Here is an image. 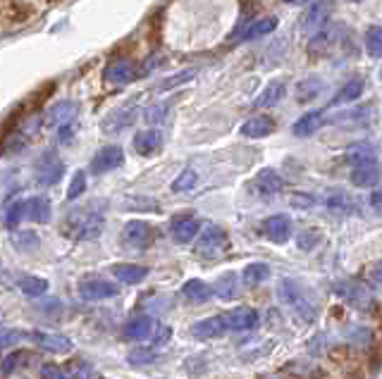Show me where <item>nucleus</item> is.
Wrapping results in <instances>:
<instances>
[{"instance_id": "1", "label": "nucleus", "mask_w": 382, "mask_h": 379, "mask_svg": "<svg viewBox=\"0 0 382 379\" xmlns=\"http://www.w3.org/2000/svg\"><path fill=\"white\" fill-rule=\"evenodd\" d=\"M277 296L282 299L284 303H287L289 308H292L294 312L301 317V319H306V322H311L315 315V306H313V301L311 299H306V294H304V289L297 284V281H292V279H284L282 284H279V289H277Z\"/></svg>"}, {"instance_id": "2", "label": "nucleus", "mask_w": 382, "mask_h": 379, "mask_svg": "<svg viewBox=\"0 0 382 379\" xmlns=\"http://www.w3.org/2000/svg\"><path fill=\"white\" fill-rule=\"evenodd\" d=\"M64 175V162L60 160V155L55 150H46L39 160H36V179L46 186H53L62 179Z\"/></svg>"}, {"instance_id": "3", "label": "nucleus", "mask_w": 382, "mask_h": 379, "mask_svg": "<svg viewBox=\"0 0 382 379\" xmlns=\"http://www.w3.org/2000/svg\"><path fill=\"white\" fill-rule=\"evenodd\" d=\"M137 105H139V100L132 98V100L122 103L120 107H115L110 115H105L103 124H101L103 132L105 134H120L122 129H127L129 124L134 122V117H137Z\"/></svg>"}, {"instance_id": "4", "label": "nucleus", "mask_w": 382, "mask_h": 379, "mask_svg": "<svg viewBox=\"0 0 382 379\" xmlns=\"http://www.w3.org/2000/svg\"><path fill=\"white\" fill-rule=\"evenodd\" d=\"M103 79L107 84L112 86H127L137 79V64L127 58H115L105 64V72H103Z\"/></svg>"}, {"instance_id": "5", "label": "nucleus", "mask_w": 382, "mask_h": 379, "mask_svg": "<svg viewBox=\"0 0 382 379\" xmlns=\"http://www.w3.org/2000/svg\"><path fill=\"white\" fill-rule=\"evenodd\" d=\"M125 162V150H122V146H103V148L96 150L94 160H91V170L96 172V175H103V172H112L117 170V167Z\"/></svg>"}, {"instance_id": "6", "label": "nucleus", "mask_w": 382, "mask_h": 379, "mask_svg": "<svg viewBox=\"0 0 382 379\" xmlns=\"http://www.w3.org/2000/svg\"><path fill=\"white\" fill-rule=\"evenodd\" d=\"M36 10L26 0H0V17H5L12 24H21L34 17Z\"/></svg>"}, {"instance_id": "7", "label": "nucleus", "mask_w": 382, "mask_h": 379, "mask_svg": "<svg viewBox=\"0 0 382 379\" xmlns=\"http://www.w3.org/2000/svg\"><path fill=\"white\" fill-rule=\"evenodd\" d=\"M163 146V134L158 129H141V132L134 136V150L144 158H150L155 155Z\"/></svg>"}, {"instance_id": "8", "label": "nucleus", "mask_w": 382, "mask_h": 379, "mask_svg": "<svg viewBox=\"0 0 382 379\" xmlns=\"http://www.w3.org/2000/svg\"><path fill=\"white\" fill-rule=\"evenodd\" d=\"M263 234L275 243H284L292 234V222H289L287 215H272L263 222Z\"/></svg>"}, {"instance_id": "9", "label": "nucleus", "mask_w": 382, "mask_h": 379, "mask_svg": "<svg viewBox=\"0 0 382 379\" xmlns=\"http://www.w3.org/2000/svg\"><path fill=\"white\" fill-rule=\"evenodd\" d=\"M380 179H382V170L378 162H375V158L356 165L351 172V182L356 184V186H375Z\"/></svg>"}, {"instance_id": "10", "label": "nucleus", "mask_w": 382, "mask_h": 379, "mask_svg": "<svg viewBox=\"0 0 382 379\" xmlns=\"http://www.w3.org/2000/svg\"><path fill=\"white\" fill-rule=\"evenodd\" d=\"M170 231H172V236H175V241L186 243V241H191L193 236H196V231H198V220L191 218V215H180V218L172 220Z\"/></svg>"}, {"instance_id": "11", "label": "nucleus", "mask_w": 382, "mask_h": 379, "mask_svg": "<svg viewBox=\"0 0 382 379\" xmlns=\"http://www.w3.org/2000/svg\"><path fill=\"white\" fill-rule=\"evenodd\" d=\"M272 129H275V122L268 115H256L241 124V134L249 139H263L268 136V134H272Z\"/></svg>"}, {"instance_id": "12", "label": "nucleus", "mask_w": 382, "mask_h": 379, "mask_svg": "<svg viewBox=\"0 0 382 379\" xmlns=\"http://www.w3.org/2000/svg\"><path fill=\"white\" fill-rule=\"evenodd\" d=\"M223 319H225V324L232 329H251L258 324V312L254 308H236V310L227 312Z\"/></svg>"}, {"instance_id": "13", "label": "nucleus", "mask_w": 382, "mask_h": 379, "mask_svg": "<svg viewBox=\"0 0 382 379\" xmlns=\"http://www.w3.org/2000/svg\"><path fill=\"white\" fill-rule=\"evenodd\" d=\"M74 115H77V103L74 100H62L58 103V105H53L51 110H48V127H60V124L74 120Z\"/></svg>"}, {"instance_id": "14", "label": "nucleus", "mask_w": 382, "mask_h": 379, "mask_svg": "<svg viewBox=\"0 0 382 379\" xmlns=\"http://www.w3.org/2000/svg\"><path fill=\"white\" fill-rule=\"evenodd\" d=\"M24 213L36 222H48L51 220V200L46 196H34L24 203Z\"/></svg>"}, {"instance_id": "15", "label": "nucleus", "mask_w": 382, "mask_h": 379, "mask_svg": "<svg viewBox=\"0 0 382 379\" xmlns=\"http://www.w3.org/2000/svg\"><path fill=\"white\" fill-rule=\"evenodd\" d=\"M325 19H327V3H318L315 8H311L304 19L306 34H318L322 29V24H325Z\"/></svg>"}, {"instance_id": "16", "label": "nucleus", "mask_w": 382, "mask_h": 379, "mask_svg": "<svg viewBox=\"0 0 382 379\" xmlns=\"http://www.w3.org/2000/svg\"><path fill=\"white\" fill-rule=\"evenodd\" d=\"M256 188L261 193H277L282 188V177L275 170H261L256 177Z\"/></svg>"}, {"instance_id": "17", "label": "nucleus", "mask_w": 382, "mask_h": 379, "mask_svg": "<svg viewBox=\"0 0 382 379\" xmlns=\"http://www.w3.org/2000/svg\"><path fill=\"white\" fill-rule=\"evenodd\" d=\"M150 236V227L146 222H129L125 229V241L129 246H144Z\"/></svg>"}, {"instance_id": "18", "label": "nucleus", "mask_w": 382, "mask_h": 379, "mask_svg": "<svg viewBox=\"0 0 382 379\" xmlns=\"http://www.w3.org/2000/svg\"><path fill=\"white\" fill-rule=\"evenodd\" d=\"M375 158V148L370 143H354L349 146V150L344 153V160L349 162V165H361L365 160H373Z\"/></svg>"}, {"instance_id": "19", "label": "nucleus", "mask_w": 382, "mask_h": 379, "mask_svg": "<svg viewBox=\"0 0 382 379\" xmlns=\"http://www.w3.org/2000/svg\"><path fill=\"white\" fill-rule=\"evenodd\" d=\"M363 91V79H349L347 84L342 86V91L335 96V100H332V105H342V103H354L361 96Z\"/></svg>"}, {"instance_id": "20", "label": "nucleus", "mask_w": 382, "mask_h": 379, "mask_svg": "<svg viewBox=\"0 0 382 379\" xmlns=\"http://www.w3.org/2000/svg\"><path fill=\"white\" fill-rule=\"evenodd\" d=\"M284 96V84L282 81H270V84L263 89V94L256 98V107H270L272 103H277Z\"/></svg>"}, {"instance_id": "21", "label": "nucleus", "mask_w": 382, "mask_h": 379, "mask_svg": "<svg viewBox=\"0 0 382 379\" xmlns=\"http://www.w3.org/2000/svg\"><path fill=\"white\" fill-rule=\"evenodd\" d=\"M320 91H322V81L320 79H304L299 84V89H297V100L299 103H311L313 98H318L320 96Z\"/></svg>"}, {"instance_id": "22", "label": "nucleus", "mask_w": 382, "mask_h": 379, "mask_svg": "<svg viewBox=\"0 0 382 379\" xmlns=\"http://www.w3.org/2000/svg\"><path fill=\"white\" fill-rule=\"evenodd\" d=\"M320 120H322L320 112H309V115H304L294 124V134H297V136H311V134L320 127Z\"/></svg>"}, {"instance_id": "23", "label": "nucleus", "mask_w": 382, "mask_h": 379, "mask_svg": "<svg viewBox=\"0 0 382 379\" xmlns=\"http://www.w3.org/2000/svg\"><path fill=\"white\" fill-rule=\"evenodd\" d=\"M223 329H225V319L211 317L198 322L196 327H193V334H196V337H218V334H223Z\"/></svg>"}, {"instance_id": "24", "label": "nucleus", "mask_w": 382, "mask_h": 379, "mask_svg": "<svg viewBox=\"0 0 382 379\" xmlns=\"http://www.w3.org/2000/svg\"><path fill=\"white\" fill-rule=\"evenodd\" d=\"M337 291H340V294L344 296V299H349L351 303H356L358 308H365V306H368V303H370V296L365 294V291H363L358 284H342Z\"/></svg>"}, {"instance_id": "25", "label": "nucleus", "mask_w": 382, "mask_h": 379, "mask_svg": "<svg viewBox=\"0 0 382 379\" xmlns=\"http://www.w3.org/2000/svg\"><path fill=\"white\" fill-rule=\"evenodd\" d=\"M365 51L373 58H382V26H370L365 31Z\"/></svg>"}, {"instance_id": "26", "label": "nucleus", "mask_w": 382, "mask_h": 379, "mask_svg": "<svg viewBox=\"0 0 382 379\" xmlns=\"http://www.w3.org/2000/svg\"><path fill=\"white\" fill-rule=\"evenodd\" d=\"M268 277H270V267H268L266 263H254L244 270L246 284H261V281H266Z\"/></svg>"}, {"instance_id": "27", "label": "nucleus", "mask_w": 382, "mask_h": 379, "mask_svg": "<svg viewBox=\"0 0 382 379\" xmlns=\"http://www.w3.org/2000/svg\"><path fill=\"white\" fill-rule=\"evenodd\" d=\"M275 26H277V19L275 17H263L261 21H256V24H251L249 29H246V34L241 36V39H258V36H263V34H268V31H275Z\"/></svg>"}, {"instance_id": "28", "label": "nucleus", "mask_w": 382, "mask_h": 379, "mask_svg": "<svg viewBox=\"0 0 382 379\" xmlns=\"http://www.w3.org/2000/svg\"><path fill=\"white\" fill-rule=\"evenodd\" d=\"M225 239H227V236H225L223 229H218V227H208V229L203 231V236H201V251L223 246Z\"/></svg>"}, {"instance_id": "29", "label": "nucleus", "mask_w": 382, "mask_h": 379, "mask_svg": "<svg viewBox=\"0 0 382 379\" xmlns=\"http://www.w3.org/2000/svg\"><path fill=\"white\" fill-rule=\"evenodd\" d=\"M24 203L26 200H10V205L5 208V215H3L5 224L15 227L21 218H24Z\"/></svg>"}, {"instance_id": "30", "label": "nucleus", "mask_w": 382, "mask_h": 379, "mask_svg": "<svg viewBox=\"0 0 382 379\" xmlns=\"http://www.w3.org/2000/svg\"><path fill=\"white\" fill-rule=\"evenodd\" d=\"M184 294L193 301H203V299L211 296V289H208V284H203L201 279H191V281H186Z\"/></svg>"}, {"instance_id": "31", "label": "nucleus", "mask_w": 382, "mask_h": 379, "mask_svg": "<svg viewBox=\"0 0 382 379\" xmlns=\"http://www.w3.org/2000/svg\"><path fill=\"white\" fill-rule=\"evenodd\" d=\"M196 182H198L196 172H193V170H184V172H182V175L175 179V184H172V191H177V193L191 191V188L196 186Z\"/></svg>"}, {"instance_id": "32", "label": "nucleus", "mask_w": 382, "mask_h": 379, "mask_svg": "<svg viewBox=\"0 0 382 379\" xmlns=\"http://www.w3.org/2000/svg\"><path fill=\"white\" fill-rule=\"evenodd\" d=\"M117 277L125 279V281H139L146 274V267H137V265H120V267H115Z\"/></svg>"}, {"instance_id": "33", "label": "nucleus", "mask_w": 382, "mask_h": 379, "mask_svg": "<svg viewBox=\"0 0 382 379\" xmlns=\"http://www.w3.org/2000/svg\"><path fill=\"white\" fill-rule=\"evenodd\" d=\"M236 277L234 274H225L223 279L218 281V294L223 296V299H234L236 296Z\"/></svg>"}, {"instance_id": "34", "label": "nucleus", "mask_w": 382, "mask_h": 379, "mask_svg": "<svg viewBox=\"0 0 382 379\" xmlns=\"http://www.w3.org/2000/svg\"><path fill=\"white\" fill-rule=\"evenodd\" d=\"M86 191V175L82 170L79 172H74V177H72V182H69V188H67V198H79L82 193Z\"/></svg>"}, {"instance_id": "35", "label": "nucleus", "mask_w": 382, "mask_h": 379, "mask_svg": "<svg viewBox=\"0 0 382 379\" xmlns=\"http://www.w3.org/2000/svg\"><path fill=\"white\" fill-rule=\"evenodd\" d=\"M168 115V103H155L146 110V122L148 124H160Z\"/></svg>"}, {"instance_id": "36", "label": "nucleus", "mask_w": 382, "mask_h": 379, "mask_svg": "<svg viewBox=\"0 0 382 379\" xmlns=\"http://www.w3.org/2000/svg\"><path fill=\"white\" fill-rule=\"evenodd\" d=\"M193 69H186V72H180V74H172L170 79H165L163 84H160V91H170V89H175V86H182L184 81H189L193 79Z\"/></svg>"}, {"instance_id": "37", "label": "nucleus", "mask_w": 382, "mask_h": 379, "mask_svg": "<svg viewBox=\"0 0 382 379\" xmlns=\"http://www.w3.org/2000/svg\"><path fill=\"white\" fill-rule=\"evenodd\" d=\"M74 132H77V127H74V120H69V122L60 124V127H58V139H60V143H62V146L72 143Z\"/></svg>"}, {"instance_id": "38", "label": "nucleus", "mask_w": 382, "mask_h": 379, "mask_svg": "<svg viewBox=\"0 0 382 379\" xmlns=\"http://www.w3.org/2000/svg\"><path fill=\"white\" fill-rule=\"evenodd\" d=\"M315 243H318V231H304V234H299V248H304V251H311Z\"/></svg>"}, {"instance_id": "39", "label": "nucleus", "mask_w": 382, "mask_h": 379, "mask_svg": "<svg viewBox=\"0 0 382 379\" xmlns=\"http://www.w3.org/2000/svg\"><path fill=\"white\" fill-rule=\"evenodd\" d=\"M370 279H373L375 284H378L380 289H382V263L380 265H373V267H370Z\"/></svg>"}, {"instance_id": "40", "label": "nucleus", "mask_w": 382, "mask_h": 379, "mask_svg": "<svg viewBox=\"0 0 382 379\" xmlns=\"http://www.w3.org/2000/svg\"><path fill=\"white\" fill-rule=\"evenodd\" d=\"M294 205H301V208H309V205H311V198H306V196H297V198H294Z\"/></svg>"}, {"instance_id": "41", "label": "nucleus", "mask_w": 382, "mask_h": 379, "mask_svg": "<svg viewBox=\"0 0 382 379\" xmlns=\"http://www.w3.org/2000/svg\"><path fill=\"white\" fill-rule=\"evenodd\" d=\"M287 3H299V0H287Z\"/></svg>"}]
</instances>
